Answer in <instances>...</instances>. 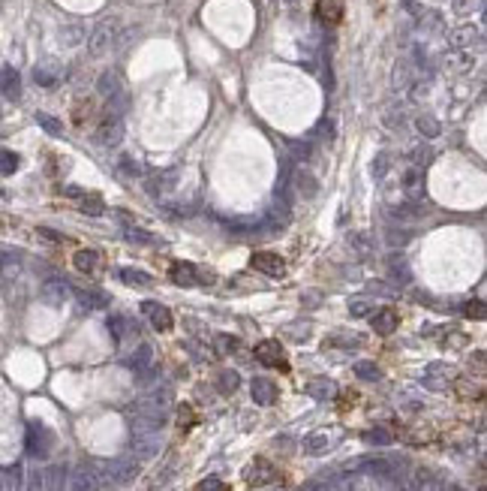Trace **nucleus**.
I'll list each match as a JSON object with an SVG mask.
<instances>
[{
    "label": "nucleus",
    "instance_id": "nucleus-1",
    "mask_svg": "<svg viewBox=\"0 0 487 491\" xmlns=\"http://www.w3.org/2000/svg\"><path fill=\"white\" fill-rule=\"evenodd\" d=\"M274 479H277V467H274L268 458H256V462L247 464V470H244V482H247L250 488H262Z\"/></svg>",
    "mask_w": 487,
    "mask_h": 491
},
{
    "label": "nucleus",
    "instance_id": "nucleus-2",
    "mask_svg": "<svg viewBox=\"0 0 487 491\" xmlns=\"http://www.w3.org/2000/svg\"><path fill=\"white\" fill-rule=\"evenodd\" d=\"M250 268L262 271V275L268 277H283L286 275V262L280 253H271V251H256L250 256Z\"/></svg>",
    "mask_w": 487,
    "mask_h": 491
},
{
    "label": "nucleus",
    "instance_id": "nucleus-3",
    "mask_svg": "<svg viewBox=\"0 0 487 491\" xmlns=\"http://www.w3.org/2000/svg\"><path fill=\"white\" fill-rule=\"evenodd\" d=\"M169 277L174 284H181V286H193V284H211V271L205 275V271H199L193 266V262H172V268H169Z\"/></svg>",
    "mask_w": 487,
    "mask_h": 491
},
{
    "label": "nucleus",
    "instance_id": "nucleus-4",
    "mask_svg": "<svg viewBox=\"0 0 487 491\" xmlns=\"http://www.w3.org/2000/svg\"><path fill=\"white\" fill-rule=\"evenodd\" d=\"M115 30H118L115 18H103L100 25L94 27V34H90V42H88L90 55H103V51L111 45V40H115Z\"/></svg>",
    "mask_w": 487,
    "mask_h": 491
},
{
    "label": "nucleus",
    "instance_id": "nucleus-5",
    "mask_svg": "<svg viewBox=\"0 0 487 491\" xmlns=\"http://www.w3.org/2000/svg\"><path fill=\"white\" fill-rule=\"evenodd\" d=\"M256 359L268 368H280V371H289V362H286V353L280 341H262L256 344Z\"/></svg>",
    "mask_w": 487,
    "mask_h": 491
},
{
    "label": "nucleus",
    "instance_id": "nucleus-6",
    "mask_svg": "<svg viewBox=\"0 0 487 491\" xmlns=\"http://www.w3.org/2000/svg\"><path fill=\"white\" fill-rule=\"evenodd\" d=\"M51 443H55V434H51L45 425H40V422H30V428H27V449H30V455H49Z\"/></svg>",
    "mask_w": 487,
    "mask_h": 491
},
{
    "label": "nucleus",
    "instance_id": "nucleus-7",
    "mask_svg": "<svg viewBox=\"0 0 487 491\" xmlns=\"http://www.w3.org/2000/svg\"><path fill=\"white\" fill-rule=\"evenodd\" d=\"M100 488H103V479H100V473H96V467L81 464L73 470L70 491H100Z\"/></svg>",
    "mask_w": 487,
    "mask_h": 491
},
{
    "label": "nucleus",
    "instance_id": "nucleus-8",
    "mask_svg": "<svg viewBox=\"0 0 487 491\" xmlns=\"http://www.w3.org/2000/svg\"><path fill=\"white\" fill-rule=\"evenodd\" d=\"M316 18L328 27L340 25V18H343V0H316Z\"/></svg>",
    "mask_w": 487,
    "mask_h": 491
},
{
    "label": "nucleus",
    "instance_id": "nucleus-9",
    "mask_svg": "<svg viewBox=\"0 0 487 491\" xmlns=\"http://www.w3.org/2000/svg\"><path fill=\"white\" fill-rule=\"evenodd\" d=\"M370 323H373V331H376V335H394L400 326V314L394 311V307H382V311L373 314Z\"/></svg>",
    "mask_w": 487,
    "mask_h": 491
},
{
    "label": "nucleus",
    "instance_id": "nucleus-10",
    "mask_svg": "<svg viewBox=\"0 0 487 491\" xmlns=\"http://www.w3.org/2000/svg\"><path fill=\"white\" fill-rule=\"evenodd\" d=\"M142 311L150 316V323H154V329H157V331H172L174 320H172V311H169V307L157 305V301H144Z\"/></svg>",
    "mask_w": 487,
    "mask_h": 491
},
{
    "label": "nucleus",
    "instance_id": "nucleus-11",
    "mask_svg": "<svg viewBox=\"0 0 487 491\" xmlns=\"http://www.w3.org/2000/svg\"><path fill=\"white\" fill-rule=\"evenodd\" d=\"M253 401L262 407L277 404V383L268 380V377H256L253 380Z\"/></svg>",
    "mask_w": 487,
    "mask_h": 491
},
{
    "label": "nucleus",
    "instance_id": "nucleus-12",
    "mask_svg": "<svg viewBox=\"0 0 487 491\" xmlns=\"http://www.w3.org/2000/svg\"><path fill=\"white\" fill-rule=\"evenodd\" d=\"M0 94H3L6 100H18L21 97V79L12 66H3V70H0Z\"/></svg>",
    "mask_w": 487,
    "mask_h": 491
},
{
    "label": "nucleus",
    "instance_id": "nucleus-13",
    "mask_svg": "<svg viewBox=\"0 0 487 491\" xmlns=\"http://www.w3.org/2000/svg\"><path fill=\"white\" fill-rule=\"evenodd\" d=\"M412 491H448V486L436 473L430 470H415L412 473Z\"/></svg>",
    "mask_w": 487,
    "mask_h": 491
},
{
    "label": "nucleus",
    "instance_id": "nucleus-14",
    "mask_svg": "<svg viewBox=\"0 0 487 491\" xmlns=\"http://www.w3.org/2000/svg\"><path fill=\"white\" fill-rule=\"evenodd\" d=\"M73 266L81 271V275H96L103 266V256L96 253V251H79L73 256Z\"/></svg>",
    "mask_w": 487,
    "mask_h": 491
},
{
    "label": "nucleus",
    "instance_id": "nucleus-15",
    "mask_svg": "<svg viewBox=\"0 0 487 491\" xmlns=\"http://www.w3.org/2000/svg\"><path fill=\"white\" fill-rule=\"evenodd\" d=\"M133 449H135V455H139V458L154 455V452L159 449L157 434H154V431H148V434H135V437H133Z\"/></svg>",
    "mask_w": 487,
    "mask_h": 491
},
{
    "label": "nucleus",
    "instance_id": "nucleus-16",
    "mask_svg": "<svg viewBox=\"0 0 487 491\" xmlns=\"http://www.w3.org/2000/svg\"><path fill=\"white\" fill-rule=\"evenodd\" d=\"M66 296H70V286L64 281H49L42 286V299L49 301V305H64Z\"/></svg>",
    "mask_w": 487,
    "mask_h": 491
},
{
    "label": "nucleus",
    "instance_id": "nucleus-17",
    "mask_svg": "<svg viewBox=\"0 0 487 491\" xmlns=\"http://www.w3.org/2000/svg\"><path fill=\"white\" fill-rule=\"evenodd\" d=\"M64 473H66V470H64L60 464L49 467V470L42 473V488H45V491H64V479H66Z\"/></svg>",
    "mask_w": 487,
    "mask_h": 491
},
{
    "label": "nucleus",
    "instance_id": "nucleus-18",
    "mask_svg": "<svg viewBox=\"0 0 487 491\" xmlns=\"http://www.w3.org/2000/svg\"><path fill=\"white\" fill-rule=\"evenodd\" d=\"M0 491H21L18 467H0Z\"/></svg>",
    "mask_w": 487,
    "mask_h": 491
},
{
    "label": "nucleus",
    "instance_id": "nucleus-19",
    "mask_svg": "<svg viewBox=\"0 0 487 491\" xmlns=\"http://www.w3.org/2000/svg\"><path fill=\"white\" fill-rule=\"evenodd\" d=\"M322 449H328V434L316 431V434L304 437V452H307V455H319Z\"/></svg>",
    "mask_w": 487,
    "mask_h": 491
},
{
    "label": "nucleus",
    "instance_id": "nucleus-20",
    "mask_svg": "<svg viewBox=\"0 0 487 491\" xmlns=\"http://www.w3.org/2000/svg\"><path fill=\"white\" fill-rule=\"evenodd\" d=\"M150 362H154V350H150L148 344H142V347H139V353H135V356L129 359V365H133L135 371H148Z\"/></svg>",
    "mask_w": 487,
    "mask_h": 491
},
{
    "label": "nucleus",
    "instance_id": "nucleus-21",
    "mask_svg": "<svg viewBox=\"0 0 487 491\" xmlns=\"http://www.w3.org/2000/svg\"><path fill=\"white\" fill-rule=\"evenodd\" d=\"M307 392H310L313 398H322V401H328V398H331L337 389H334V383H331V380H313V383L307 386Z\"/></svg>",
    "mask_w": 487,
    "mask_h": 491
},
{
    "label": "nucleus",
    "instance_id": "nucleus-22",
    "mask_svg": "<svg viewBox=\"0 0 487 491\" xmlns=\"http://www.w3.org/2000/svg\"><path fill=\"white\" fill-rule=\"evenodd\" d=\"M79 208L85 211V214H103V196H96V193H85L81 196V202H79Z\"/></svg>",
    "mask_w": 487,
    "mask_h": 491
},
{
    "label": "nucleus",
    "instance_id": "nucleus-23",
    "mask_svg": "<svg viewBox=\"0 0 487 491\" xmlns=\"http://www.w3.org/2000/svg\"><path fill=\"white\" fill-rule=\"evenodd\" d=\"M478 36H482V34H478V27H458V30H454V36H451V42L463 49V45H473Z\"/></svg>",
    "mask_w": 487,
    "mask_h": 491
},
{
    "label": "nucleus",
    "instance_id": "nucleus-24",
    "mask_svg": "<svg viewBox=\"0 0 487 491\" xmlns=\"http://www.w3.org/2000/svg\"><path fill=\"white\" fill-rule=\"evenodd\" d=\"M15 169H18V154H15V151L0 148V175H12Z\"/></svg>",
    "mask_w": 487,
    "mask_h": 491
},
{
    "label": "nucleus",
    "instance_id": "nucleus-25",
    "mask_svg": "<svg viewBox=\"0 0 487 491\" xmlns=\"http://www.w3.org/2000/svg\"><path fill=\"white\" fill-rule=\"evenodd\" d=\"M120 277H124L129 286H150V275L135 271V268H120Z\"/></svg>",
    "mask_w": 487,
    "mask_h": 491
},
{
    "label": "nucleus",
    "instance_id": "nucleus-26",
    "mask_svg": "<svg viewBox=\"0 0 487 491\" xmlns=\"http://www.w3.org/2000/svg\"><path fill=\"white\" fill-rule=\"evenodd\" d=\"M94 118V103L90 100H81V103H75V112H73V121L79 127H85V121Z\"/></svg>",
    "mask_w": 487,
    "mask_h": 491
},
{
    "label": "nucleus",
    "instance_id": "nucleus-27",
    "mask_svg": "<svg viewBox=\"0 0 487 491\" xmlns=\"http://www.w3.org/2000/svg\"><path fill=\"white\" fill-rule=\"evenodd\" d=\"M36 124H40L45 133H51V136H60V133H64V124H60L57 118L45 115V112H40V115H36Z\"/></svg>",
    "mask_w": 487,
    "mask_h": 491
},
{
    "label": "nucleus",
    "instance_id": "nucleus-28",
    "mask_svg": "<svg viewBox=\"0 0 487 491\" xmlns=\"http://www.w3.org/2000/svg\"><path fill=\"white\" fill-rule=\"evenodd\" d=\"M193 491H229V486H226L220 477H208V479H202V482H196Z\"/></svg>",
    "mask_w": 487,
    "mask_h": 491
},
{
    "label": "nucleus",
    "instance_id": "nucleus-29",
    "mask_svg": "<svg viewBox=\"0 0 487 491\" xmlns=\"http://www.w3.org/2000/svg\"><path fill=\"white\" fill-rule=\"evenodd\" d=\"M100 90H103L105 97L118 94V90H120V81H118V75H115V73H103V79H100Z\"/></svg>",
    "mask_w": 487,
    "mask_h": 491
},
{
    "label": "nucleus",
    "instance_id": "nucleus-30",
    "mask_svg": "<svg viewBox=\"0 0 487 491\" xmlns=\"http://www.w3.org/2000/svg\"><path fill=\"white\" fill-rule=\"evenodd\" d=\"M418 130H421L427 139H433V136H439V124H436V118H430V115H421L418 118Z\"/></svg>",
    "mask_w": 487,
    "mask_h": 491
},
{
    "label": "nucleus",
    "instance_id": "nucleus-31",
    "mask_svg": "<svg viewBox=\"0 0 487 491\" xmlns=\"http://www.w3.org/2000/svg\"><path fill=\"white\" fill-rule=\"evenodd\" d=\"M193 425H196L193 407H181V410H178V428H181V431H189Z\"/></svg>",
    "mask_w": 487,
    "mask_h": 491
},
{
    "label": "nucleus",
    "instance_id": "nucleus-32",
    "mask_svg": "<svg viewBox=\"0 0 487 491\" xmlns=\"http://www.w3.org/2000/svg\"><path fill=\"white\" fill-rule=\"evenodd\" d=\"M355 374H358L361 380H379V368L373 365V362H358V365H355Z\"/></svg>",
    "mask_w": 487,
    "mask_h": 491
},
{
    "label": "nucleus",
    "instance_id": "nucleus-33",
    "mask_svg": "<svg viewBox=\"0 0 487 491\" xmlns=\"http://www.w3.org/2000/svg\"><path fill=\"white\" fill-rule=\"evenodd\" d=\"M214 344H217V350L223 353V356H226V353H235V350L241 347V344H238V338H232V335H217V341H214Z\"/></svg>",
    "mask_w": 487,
    "mask_h": 491
},
{
    "label": "nucleus",
    "instance_id": "nucleus-34",
    "mask_svg": "<svg viewBox=\"0 0 487 491\" xmlns=\"http://www.w3.org/2000/svg\"><path fill=\"white\" fill-rule=\"evenodd\" d=\"M463 314L469 316V320H484V301H466V305H463Z\"/></svg>",
    "mask_w": 487,
    "mask_h": 491
},
{
    "label": "nucleus",
    "instance_id": "nucleus-35",
    "mask_svg": "<svg viewBox=\"0 0 487 491\" xmlns=\"http://www.w3.org/2000/svg\"><path fill=\"white\" fill-rule=\"evenodd\" d=\"M220 389H223V392H235V389H238V374H235V371H223V374H220Z\"/></svg>",
    "mask_w": 487,
    "mask_h": 491
},
{
    "label": "nucleus",
    "instance_id": "nucleus-36",
    "mask_svg": "<svg viewBox=\"0 0 487 491\" xmlns=\"http://www.w3.org/2000/svg\"><path fill=\"white\" fill-rule=\"evenodd\" d=\"M79 299L85 301L88 307H103V305H105V296H103V292H79Z\"/></svg>",
    "mask_w": 487,
    "mask_h": 491
},
{
    "label": "nucleus",
    "instance_id": "nucleus-37",
    "mask_svg": "<svg viewBox=\"0 0 487 491\" xmlns=\"http://www.w3.org/2000/svg\"><path fill=\"white\" fill-rule=\"evenodd\" d=\"M367 440H370V443H379V446H388V443H391L394 437L388 434L385 428H376V431H370V434H367Z\"/></svg>",
    "mask_w": 487,
    "mask_h": 491
},
{
    "label": "nucleus",
    "instance_id": "nucleus-38",
    "mask_svg": "<svg viewBox=\"0 0 487 491\" xmlns=\"http://www.w3.org/2000/svg\"><path fill=\"white\" fill-rule=\"evenodd\" d=\"M34 79H36V85H55V73H49V70H42V66H36V73H34Z\"/></svg>",
    "mask_w": 487,
    "mask_h": 491
},
{
    "label": "nucleus",
    "instance_id": "nucleus-39",
    "mask_svg": "<svg viewBox=\"0 0 487 491\" xmlns=\"http://www.w3.org/2000/svg\"><path fill=\"white\" fill-rule=\"evenodd\" d=\"M458 392L463 398H482L484 392H482V386H466V383H458Z\"/></svg>",
    "mask_w": 487,
    "mask_h": 491
},
{
    "label": "nucleus",
    "instance_id": "nucleus-40",
    "mask_svg": "<svg viewBox=\"0 0 487 491\" xmlns=\"http://www.w3.org/2000/svg\"><path fill=\"white\" fill-rule=\"evenodd\" d=\"M36 232H40V238H45V241H64L60 236H55V229H45V226H40Z\"/></svg>",
    "mask_w": 487,
    "mask_h": 491
},
{
    "label": "nucleus",
    "instance_id": "nucleus-41",
    "mask_svg": "<svg viewBox=\"0 0 487 491\" xmlns=\"http://www.w3.org/2000/svg\"><path fill=\"white\" fill-rule=\"evenodd\" d=\"M367 314V301H355L352 305V316H364Z\"/></svg>",
    "mask_w": 487,
    "mask_h": 491
},
{
    "label": "nucleus",
    "instance_id": "nucleus-42",
    "mask_svg": "<svg viewBox=\"0 0 487 491\" xmlns=\"http://www.w3.org/2000/svg\"><path fill=\"white\" fill-rule=\"evenodd\" d=\"M30 491H42V477H40V473H34V477H30Z\"/></svg>",
    "mask_w": 487,
    "mask_h": 491
},
{
    "label": "nucleus",
    "instance_id": "nucleus-43",
    "mask_svg": "<svg viewBox=\"0 0 487 491\" xmlns=\"http://www.w3.org/2000/svg\"><path fill=\"white\" fill-rule=\"evenodd\" d=\"M301 491H328V488H325V486H316V482H313V486H307V488H301Z\"/></svg>",
    "mask_w": 487,
    "mask_h": 491
},
{
    "label": "nucleus",
    "instance_id": "nucleus-44",
    "mask_svg": "<svg viewBox=\"0 0 487 491\" xmlns=\"http://www.w3.org/2000/svg\"><path fill=\"white\" fill-rule=\"evenodd\" d=\"M0 193H3V190H0Z\"/></svg>",
    "mask_w": 487,
    "mask_h": 491
}]
</instances>
